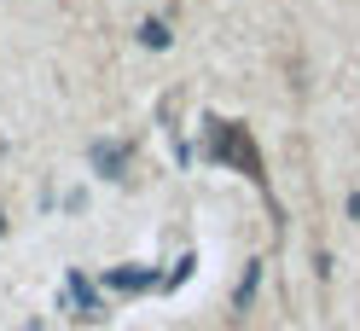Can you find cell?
<instances>
[{
  "instance_id": "1",
  "label": "cell",
  "mask_w": 360,
  "mask_h": 331,
  "mask_svg": "<svg viewBox=\"0 0 360 331\" xmlns=\"http://www.w3.org/2000/svg\"><path fill=\"white\" fill-rule=\"evenodd\" d=\"M204 157H210V163H233L238 174L262 181V151H256V140H250V128H244V122L210 117V122H204Z\"/></svg>"
},
{
  "instance_id": "2",
  "label": "cell",
  "mask_w": 360,
  "mask_h": 331,
  "mask_svg": "<svg viewBox=\"0 0 360 331\" xmlns=\"http://www.w3.org/2000/svg\"><path fill=\"white\" fill-rule=\"evenodd\" d=\"M151 285H163V273H151V268H110V273H105V291H117V297L151 291Z\"/></svg>"
},
{
  "instance_id": "3",
  "label": "cell",
  "mask_w": 360,
  "mask_h": 331,
  "mask_svg": "<svg viewBox=\"0 0 360 331\" xmlns=\"http://www.w3.org/2000/svg\"><path fill=\"white\" fill-rule=\"evenodd\" d=\"M94 169L105 174V181H117V174L128 169V145H110V140H99V145H94Z\"/></svg>"
},
{
  "instance_id": "4",
  "label": "cell",
  "mask_w": 360,
  "mask_h": 331,
  "mask_svg": "<svg viewBox=\"0 0 360 331\" xmlns=\"http://www.w3.org/2000/svg\"><path fill=\"white\" fill-rule=\"evenodd\" d=\"M140 41H146V47H169V24L146 18V24H140Z\"/></svg>"
},
{
  "instance_id": "5",
  "label": "cell",
  "mask_w": 360,
  "mask_h": 331,
  "mask_svg": "<svg viewBox=\"0 0 360 331\" xmlns=\"http://www.w3.org/2000/svg\"><path fill=\"white\" fill-rule=\"evenodd\" d=\"M256 285H262V268H250V273L238 279V297H233V302H238V308H250V297H256Z\"/></svg>"
},
{
  "instance_id": "6",
  "label": "cell",
  "mask_w": 360,
  "mask_h": 331,
  "mask_svg": "<svg viewBox=\"0 0 360 331\" xmlns=\"http://www.w3.org/2000/svg\"><path fill=\"white\" fill-rule=\"evenodd\" d=\"M0 233H6V215H0Z\"/></svg>"
}]
</instances>
